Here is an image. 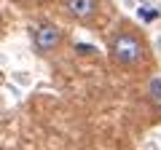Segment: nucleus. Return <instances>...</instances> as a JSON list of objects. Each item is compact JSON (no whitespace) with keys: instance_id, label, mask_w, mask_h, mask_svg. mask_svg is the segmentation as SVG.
Wrapping results in <instances>:
<instances>
[{"instance_id":"f03ea898","label":"nucleus","mask_w":161,"mask_h":150,"mask_svg":"<svg viewBox=\"0 0 161 150\" xmlns=\"http://www.w3.org/2000/svg\"><path fill=\"white\" fill-rule=\"evenodd\" d=\"M30 43H32V51H35V54L48 56V54H54V51L62 48L64 32H62L59 24L43 19V22H35L32 27H30Z\"/></svg>"},{"instance_id":"7ed1b4c3","label":"nucleus","mask_w":161,"mask_h":150,"mask_svg":"<svg viewBox=\"0 0 161 150\" xmlns=\"http://www.w3.org/2000/svg\"><path fill=\"white\" fill-rule=\"evenodd\" d=\"M64 16H70L78 24H97L102 13V0H59Z\"/></svg>"},{"instance_id":"f257e3e1","label":"nucleus","mask_w":161,"mask_h":150,"mask_svg":"<svg viewBox=\"0 0 161 150\" xmlns=\"http://www.w3.org/2000/svg\"><path fill=\"white\" fill-rule=\"evenodd\" d=\"M108 56L115 67L124 70H140L150 62V48L148 40L137 32L134 27H121L110 35L108 40Z\"/></svg>"},{"instance_id":"20e7f679","label":"nucleus","mask_w":161,"mask_h":150,"mask_svg":"<svg viewBox=\"0 0 161 150\" xmlns=\"http://www.w3.org/2000/svg\"><path fill=\"white\" fill-rule=\"evenodd\" d=\"M148 99L161 107V78H150L148 81Z\"/></svg>"},{"instance_id":"39448f33","label":"nucleus","mask_w":161,"mask_h":150,"mask_svg":"<svg viewBox=\"0 0 161 150\" xmlns=\"http://www.w3.org/2000/svg\"><path fill=\"white\" fill-rule=\"evenodd\" d=\"M27 6H43V3H48V0H24Z\"/></svg>"},{"instance_id":"423d86ee","label":"nucleus","mask_w":161,"mask_h":150,"mask_svg":"<svg viewBox=\"0 0 161 150\" xmlns=\"http://www.w3.org/2000/svg\"><path fill=\"white\" fill-rule=\"evenodd\" d=\"M0 29H3V19H0Z\"/></svg>"}]
</instances>
